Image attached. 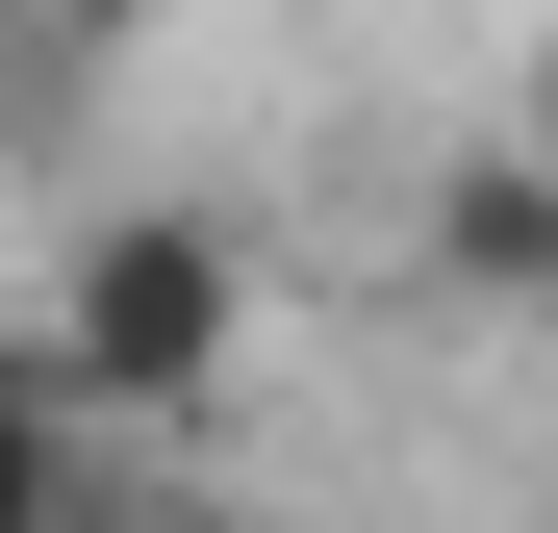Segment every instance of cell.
I'll return each mask as SVG.
<instances>
[{"mask_svg":"<svg viewBox=\"0 0 558 533\" xmlns=\"http://www.w3.org/2000/svg\"><path fill=\"white\" fill-rule=\"evenodd\" d=\"M254 330H279V280H254V229H229V204H102L0 355L76 407V458H128V432H204V407L254 381Z\"/></svg>","mask_w":558,"mask_h":533,"instance_id":"cell-1","label":"cell"},{"mask_svg":"<svg viewBox=\"0 0 558 533\" xmlns=\"http://www.w3.org/2000/svg\"><path fill=\"white\" fill-rule=\"evenodd\" d=\"M432 280L533 330V178H508V128H483V153H457V178H432Z\"/></svg>","mask_w":558,"mask_h":533,"instance_id":"cell-2","label":"cell"},{"mask_svg":"<svg viewBox=\"0 0 558 533\" xmlns=\"http://www.w3.org/2000/svg\"><path fill=\"white\" fill-rule=\"evenodd\" d=\"M76 483H102V458H76V407L0 355V533H76Z\"/></svg>","mask_w":558,"mask_h":533,"instance_id":"cell-3","label":"cell"},{"mask_svg":"<svg viewBox=\"0 0 558 533\" xmlns=\"http://www.w3.org/2000/svg\"><path fill=\"white\" fill-rule=\"evenodd\" d=\"M508 178H533V330H558V76H533V128H508Z\"/></svg>","mask_w":558,"mask_h":533,"instance_id":"cell-4","label":"cell"},{"mask_svg":"<svg viewBox=\"0 0 558 533\" xmlns=\"http://www.w3.org/2000/svg\"><path fill=\"white\" fill-rule=\"evenodd\" d=\"M76 533H229V508H178V483H76Z\"/></svg>","mask_w":558,"mask_h":533,"instance_id":"cell-5","label":"cell"},{"mask_svg":"<svg viewBox=\"0 0 558 533\" xmlns=\"http://www.w3.org/2000/svg\"><path fill=\"white\" fill-rule=\"evenodd\" d=\"M0 128H26V51H0Z\"/></svg>","mask_w":558,"mask_h":533,"instance_id":"cell-6","label":"cell"}]
</instances>
